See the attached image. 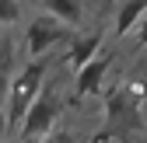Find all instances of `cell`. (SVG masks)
<instances>
[{"mask_svg": "<svg viewBox=\"0 0 147 143\" xmlns=\"http://www.w3.org/2000/svg\"><path fill=\"white\" fill-rule=\"evenodd\" d=\"M53 56H39V59H28L21 74H11V87H7V108H4V119H7V129L18 133L25 112L32 108V101L39 98V91L46 87V70H49Z\"/></svg>", "mask_w": 147, "mask_h": 143, "instance_id": "obj_1", "label": "cell"}, {"mask_svg": "<svg viewBox=\"0 0 147 143\" xmlns=\"http://www.w3.org/2000/svg\"><path fill=\"white\" fill-rule=\"evenodd\" d=\"M67 39H70V28L63 21H56L53 14H39L25 28V52H28V59H39V56H49L53 45L67 42Z\"/></svg>", "mask_w": 147, "mask_h": 143, "instance_id": "obj_2", "label": "cell"}, {"mask_svg": "<svg viewBox=\"0 0 147 143\" xmlns=\"http://www.w3.org/2000/svg\"><path fill=\"white\" fill-rule=\"evenodd\" d=\"M56 119H60V98L53 94L49 87H42L39 98L32 101V108L25 112L21 126H18V136H21V143H25V140H39V136L53 133V122H56Z\"/></svg>", "mask_w": 147, "mask_h": 143, "instance_id": "obj_3", "label": "cell"}, {"mask_svg": "<svg viewBox=\"0 0 147 143\" xmlns=\"http://www.w3.org/2000/svg\"><path fill=\"white\" fill-rule=\"evenodd\" d=\"M109 66H112V52H98L95 59H88L81 70H77V80H74V98H88V94H95L105 74H109Z\"/></svg>", "mask_w": 147, "mask_h": 143, "instance_id": "obj_4", "label": "cell"}, {"mask_svg": "<svg viewBox=\"0 0 147 143\" xmlns=\"http://www.w3.org/2000/svg\"><path fill=\"white\" fill-rule=\"evenodd\" d=\"M11 66H14V45L4 35L0 39V143L7 136V119H4V108H7V87H11Z\"/></svg>", "mask_w": 147, "mask_h": 143, "instance_id": "obj_5", "label": "cell"}, {"mask_svg": "<svg viewBox=\"0 0 147 143\" xmlns=\"http://www.w3.org/2000/svg\"><path fill=\"white\" fill-rule=\"evenodd\" d=\"M102 49V31H91V35H77V39H70V52H67V63L74 70H81L88 59H95Z\"/></svg>", "mask_w": 147, "mask_h": 143, "instance_id": "obj_6", "label": "cell"}, {"mask_svg": "<svg viewBox=\"0 0 147 143\" xmlns=\"http://www.w3.org/2000/svg\"><path fill=\"white\" fill-rule=\"evenodd\" d=\"M144 14H147V0H126V4L119 7V14H116V28H112L116 39H126Z\"/></svg>", "mask_w": 147, "mask_h": 143, "instance_id": "obj_7", "label": "cell"}, {"mask_svg": "<svg viewBox=\"0 0 147 143\" xmlns=\"http://www.w3.org/2000/svg\"><path fill=\"white\" fill-rule=\"evenodd\" d=\"M42 4H46V11L56 17V21H63L67 28H77V25H81V17H84L81 0H42Z\"/></svg>", "mask_w": 147, "mask_h": 143, "instance_id": "obj_8", "label": "cell"}, {"mask_svg": "<svg viewBox=\"0 0 147 143\" xmlns=\"http://www.w3.org/2000/svg\"><path fill=\"white\" fill-rule=\"evenodd\" d=\"M21 17V4L18 0H0V25H14Z\"/></svg>", "mask_w": 147, "mask_h": 143, "instance_id": "obj_9", "label": "cell"}, {"mask_svg": "<svg viewBox=\"0 0 147 143\" xmlns=\"http://www.w3.org/2000/svg\"><path fill=\"white\" fill-rule=\"evenodd\" d=\"M42 143H77V140H74L67 129H53V133H46V136H42Z\"/></svg>", "mask_w": 147, "mask_h": 143, "instance_id": "obj_10", "label": "cell"}, {"mask_svg": "<svg viewBox=\"0 0 147 143\" xmlns=\"http://www.w3.org/2000/svg\"><path fill=\"white\" fill-rule=\"evenodd\" d=\"M140 42H147V14L140 17Z\"/></svg>", "mask_w": 147, "mask_h": 143, "instance_id": "obj_11", "label": "cell"}]
</instances>
